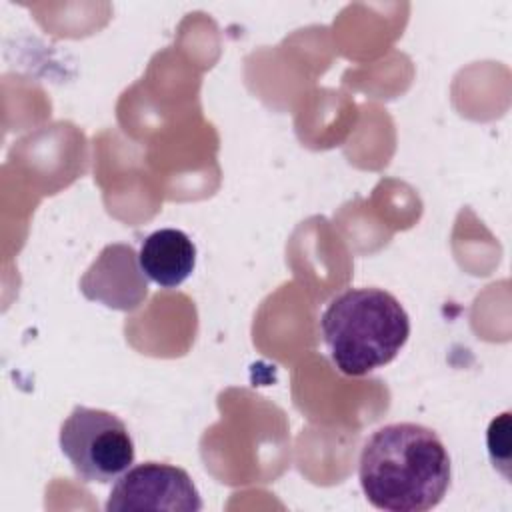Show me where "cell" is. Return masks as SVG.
Wrapping results in <instances>:
<instances>
[{
	"mask_svg": "<svg viewBox=\"0 0 512 512\" xmlns=\"http://www.w3.org/2000/svg\"><path fill=\"white\" fill-rule=\"evenodd\" d=\"M358 480L374 508L426 512L440 504L450 486V456L432 428L386 424L364 442Z\"/></svg>",
	"mask_w": 512,
	"mask_h": 512,
	"instance_id": "6da1fadb",
	"label": "cell"
},
{
	"mask_svg": "<svg viewBox=\"0 0 512 512\" xmlns=\"http://www.w3.org/2000/svg\"><path fill=\"white\" fill-rule=\"evenodd\" d=\"M138 264L140 270L158 286L176 288L194 270L196 246L186 232L162 228L142 240Z\"/></svg>",
	"mask_w": 512,
	"mask_h": 512,
	"instance_id": "5b68a950",
	"label": "cell"
},
{
	"mask_svg": "<svg viewBox=\"0 0 512 512\" xmlns=\"http://www.w3.org/2000/svg\"><path fill=\"white\" fill-rule=\"evenodd\" d=\"M60 450L84 482H112L134 462V442L112 412L74 406L60 426Z\"/></svg>",
	"mask_w": 512,
	"mask_h": 512,
	"instance_id": "3957f363",
	"label": "cell"
},
{
	"mask_svg": "<svg viewBox=\"0 0 512 512\" xmlns=\"http://www.w3.org/2000/svg\"><path fill=\"white\" fill-rule=\"evenodd\" d=\"M320 328L334 366L346 376H364L398 356L410 318L382 288H348L330 300Z\"/></svg>",
	"mask_w": 512,
	"mask_h": 512,
	"instance_id": "7a4b0ae2",
	"label": "cell"
},
{
	"mask_svg": "<svg viewBox=\"0 0 512 512\" xmlns=\"http://www.w3.org/2000/svg\"><path fill=\"white\" fill-rule=\"evenodd\" d=\"M104 508L106 512H198L202 500L184 468L166 462H142L116 478Z\"/></svg>",
	"mask_w": 512,
	"mask_h": 512,
	"instance_id": "277c9868",
	"label": "cell"
}]
</instances>
